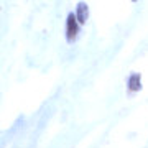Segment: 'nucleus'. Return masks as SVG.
I'll use <instances>...</instances> for the list:
<instances>
[{"label":"nucleus","mask_w":148,"mask_h":148,"mask_svg":"<svg viewBox=\"0 0 148 148\" xmlns=\"http://www.w3.org/2000/svg\"><path fill=\"white\" fill-rule=\"evenodd\" d=\"M79 32H81L79 21H77V18H76V15H74V12H71V13H68L66 23H64V36H66V41L74 43V40L77 38Z\"/></svg>","instance_id":"1"},{"label":"nucleus","mask_w":148,"mask_h":148,"mask_svg":"<svg viewBox=\"0 0 148 148\" xmlns=\"http://www.w3.org/2000/svg\"><path fill=\"white\" fill-rule=\"evenodd\" d=\"M74 15L79 21V25H84L86 21L89 20V5L86 2H79L76 3V8H74Z\"/></svg>","instance_id":"3"},{"label":"nucleus","mask_w":148,"mask_h":148,"mask_svg":"<svg viewBox=\"0 0 148 148\" xmlns=\"http://www.w3.org/2000/svg\"><path fill=\"white\" fill-rule=\"evenodd\" d=\"M127 89L128 92H132V94H135V92H140V90L143 89V82H142V76L138 73H130L127 77Z\"/></svg>","instance_id":"2"}]
</instances>
